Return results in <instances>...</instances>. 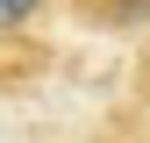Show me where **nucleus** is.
<instances>
[{"instance_id": "obj_1", "label": "nucleus", "mask_w": 150, "mask_h": 143, "mask_svg": "<svg viewBox=\"0 0 150 143\" xmlns=\"http://www.w3.org/2000/svg\"><path fill=\"white\" fill-rule=\"evenodd\" d=\"M57 14L71 29L107 36V43H129V50L150 36V0H57Z\"/></svg>"}, {"instance_id": "obj_2", "label": "nucleus", "mask_w": 150, "mask_h": 143, "mask_svg": "<svg viewBox=\"0 0 150 143\" xmlns=\"http://www.w3.org/2000/svg\"><path fill=\"white\" fill-rule=\"evenodd\" d=\"M122 115H150V36L129 50V93H122Z\"/></svg>"}, {"instance_id": "obj_3", "label": "nucleus", "mask_w": 150, "mask_h": 143, "mask_svg": "<svg viewBox=\"0 0 150 143\" xmlns=\"http://www.w3.org/2000/svg\"><path fill=\"white\" fill-rule=\"evenodd\" d=\"M93 143H150V115H122L115 107V115L93 129Z\"/></svg>"}, {"instance_id": "obj_4", "label": "nucleus", "mask_w": 150, "mask_h": 143, "mask_svg": "<svg viewBox=\"0 0 150 143\" xmlns=\"http://www.w3.org/2000/svg\"><path fill=\"white\" fill-rule=\"evenodd\" d=\"M36 14H57V0H0V36H14V29H29Z\"/></svg>"}]
</instances>
